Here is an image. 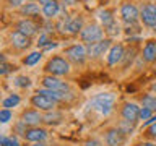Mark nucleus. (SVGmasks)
<instances>
[{"label": "nucleus", "instance_id": "nucleus-1", "mask_svg": "<svg viewBox=\"0 0 156 146\" xmlns=\"http://www.w3.org/2000/svg\"><path fill=\"white\" fill-rule=\"evenodd\" d=\"M114 102H115V96L112 92H101V94H96L93 97L90 104L101 115H109L112 109H114Z\"/></svg>", "mask_w": 156, "mask_h": 146}, {"label": "nucleus", "instance_id": "nucleus-2", "mask_svg": "<svg viewBox=\"0 0 156 146\" xmlns=\"http://www.w3.org/2000/svg\"><path fill=\"white\" fill-rule=\"evenodd\" d=\"M44 70L52 76H65L70 73V63H68V60L65 57L55 55V57H51L46 62Z\"/></svg>", "mask_w": 156, "mask_h": 146}, {"label": "nucleus", "instance_id": "nucleus-3", "mask_svg": "<svg viewBox=\"0 0 156 146\" xmlns=\"http://www.w3.org/2000/svg\"><path fill=\"white\" fill-rule=\"evenodd\" d=\"M63 55L67 57V60L76 63V65H83L88 58V49L85 44H72L63 49Z\"/></svg>", "mask_w": 156, "mask_h": 146}, {"label": "nucleus", "instance_id": "nucleus-4", "mask_svg": "<svg viewBox=\"0 0 156 146\" xmlns=\"http://www.w3.org/2000/svg\"><path fill=\"white\" fill-rule=\"evenodd\" d=\"M80 39H81V42L86 44V46L94 44L98 41H101V39H104V29H102V26H99V24H96V23L86 24L80 33Z\"/></svg>", "mask_w": 156, "mask_h": 146}, {"label": "nucleus", "instance_id": "nucleus-5", "mask_svg": "<svg viewBox=\"0 0 156 146\" xmlns=\"http://www.w3.org/2000/svg\"><path fill=\"white\" fill-rule=\"evenodd\" d=\"M111 46H112V41L109 37L101 39V41H98L94 44L86 46V49H88V58H99L101 55L107 54V50L111 49Z\"/></svg>", "mask_w": 156, "mask_h": 146}, {"label": "nucleus", "instance_id": "nucleus-6", "mask_svg": "<svg viewBox=\"0 0 156 146\" xmlns=\"http://www.w3.org/2000/svg\"><path fill=\"white\" fill-rule=\"evenodd\" d=\"M58 104L57 101H54L52 97H49L46 94H41V92H36L33 97H31V106L36 107L37 110H47L51 112L55 109V106Z\"/></svg>", "mask_w": 156, "mask_h": 146}, {"label": "nucleus", "instance_id": "nucleus-7", "mask_svg": "<svg viewBox=\"0 0 156 146\" xmlns=\"http://www.w3.org/2000/svg\"><path fill=\"white\" fill-rule=\"evenodd\" d=\"M104 141H106V146H125L127 135L119 128V127H114V128H109L106 131Z\"/></svg>", "mask_w": 156, "mask_h": 146}, {"label": "nucleus", "instance_id": "nucleus-8", "mask_svg": "<svg viewBox=\"0 0 156 146\" xmlns=\"http://www.w3.org/2000/svg\"><path fill=\"white\" fill-rule=\"evenodd\" d=\"M124 55H125V49H124V46H122L120 42L112 44L111 49H109V50H107V54H106L107 65H109V67H114V65H117L119 62L124 60Z\"/></svg>", "mask_w": 156, "mask_h": 146}, {"label": "nucleus", "instance_id": "nucleus-9", "mask_svg": "<svg viewBox=\"0 0 156 146\" xmlns=\"http://www.w3.org/2000/svg\"><path fill=\"white\" fill-rule=\"evenodd\" d=\"M140 19L145 26L156 28V7L154 3H146L140 10Z\"/></svg>", "mask_w": 156, "mask_h": 146}, {"label": "nucleus", "instance_id": "nucleus-10", "mask_svg": "<svg viewBox=\"0 0 156 146\" xmlns=\"http://www.w3.org/2000/svg\"><path fill=\"white\" fill-rule=\"evenodd\" d=\"M120 18L127 24H135L140 18V12L133 3H124L120 7Z\"/></svg>", "mask_w": 156, "mask_h": 146}, {"label": "nucleus", "instance_id": "nucleus-11", "mask_svg": "<svg viewBox=\"0 0 156 146\" xmlns=\"http://www.w3.org/2000/svg\"><path fill=\"white\" fill-rule=\"evenodd\" d=\"M42 86L44 89H52V91H63L67 92L68 89H70V86H68V83L58 80L57 76H52V75H47L42 78Z\"/></svg>", "mask_w": 156, "mask_h": 146}, {"label": "nucleus", "instance_id": "nucleus-12", "mask_svg": "<svg viewBox=\"0 0 156 146\" xmlns=\"http://www.w3.org/2000/svg\"><path fill=\"white\" fill-rule=\"evenodd\" d=\"M47 136V131L41 127H28L23 130V138L33 143H42Z\"/></svg>", "mask_w": 156, "mask_h": 146}, {"label": "nucleus", "instance_id": "nucleus-13", "mask_svg": "<svg viewBox=\"0 0 156 146\" xmlns=\"http://www.w3.org/2000/svg\"><path fill=\"white\" fill-rule=\"evenodd\" d=\"M140 106H136L135 102H125L124 107H122V119L130 122V123H135L140 119Z\"/></svg>", "mask_w": 156, "mask_h": 146}, {"label": "nucleus", "instance_id": "nucleus-14", "mask_svg": "<svg viewBox=\"0 0 156 146\" xmlns=\"http://www.w3.org/2000/svg\"><path fill=\"white\" fill-rule=\"evenodd\" d=\"M10 42L15 49L18 50H24L31 46V37H28L26 34L20 33V31H12L10 33Z\"/></svg>", "mask_w": 156, "mask_h": 146}, {"label": "nucleus", "instance_id": "nucleus-15", "mask_svg": "<svg viewBox=\"0 0 156 146\" xmlns=\"http://www.w3.org/2000/svg\"><path fill=\"white\" fill-rule=\"evenodd\" d=\"M44 120V117L41 115V112L37 109H28L21 114V123L28 127H37Z\"/></svg>", "mask_w": 156, "mask_h": 146}, {"label": "nucleus", "instance_id": "nucleus-16", "mask_svg": "<svg viewBox=\"0 0 156 146\" xmlns=\"http://www.w3.org/2000/svg\"><path fill=\"white\" fill-rule=\"evenodd\" d=\"M83 26V18L81 16H73V18H67L63 23V31L68 34H78L81 33Z\"/></svg>", "mask_w": 156, "mask_h": 146}, {"label": "nucleus", "instance_id": "nucleus-17", "mask_svg": "<svg viewBox=\"0 0 156 146\" xmlns=\"http://www.w3.org/2000/svg\"><path fill=\"white\" fill-rule=\"evenodd\" d=\"M37 24L33 21V19H29V18H24V19H20V21L16 23V31L20 33H23V34H26L28 37H31L34 36V34L37 33Z\"/></svg>", "mask_w": 156, "mask_h": 146}, {"label": "nucleus", "instance_id": "nucleus-18", "mask_svg": "<svg viewBox=\"0 0 156 146\" xmlns=\"http://www.w3.org/2000/svg\"><path fill=\"white\" fill-rule=\"evenodd\" d=\"M141 55H143V60L148 62V63L156 62V39H150V41L145 44Z\"/></svg>", "mask_w": 156, "mask_h": 146}, {"label": "nucleus", "instance_id": "nucleus-19", "mask_svg": "<svg viewBox=\"0 0 156 146\" xmlns=\"http://www.w3.org/2000/svg\"><path fill=\"white\" fill-rule=\"evenodd\" d=\"M41 12L46 18H54L58 15V12H60V3H58L57 0H51V2H47L46 5H42Z\"/></svg>", "mask_w": 156, "mask_h": 146}, {"label": "nucleus", "instance_id": "nucleus-20", "mask_svg": "<svg viewBox=\"0 0 156 146\" xmlns=\"http://www.w3.org/2000/svg\"><path fill=\"white\" fill-rule=\"evenodd\" d=\"M98 18H99V21H101V26H102V28H107V26H111L112 23H115L114 12H112V10H109V8L101 10V12L98 13Z\"/></svg>", "mask_w": 156, "mask_h": 146}, {"label": "nucleus", "instance_id": "nucleus-21", "mask_svg": "<svg viewBox=\"0 0 156 146\" xmlns=\"http://www.w3.org/2000/svg\"><path fill=\"white\" fill-rule=\"evenodd\" d=\"M140 104L141 107H146V109L156 112V94H145L140 97Z\"/></svg>", "mask_w": 156, "mask_h": 146}, {"label": "nucleus", "instance_id": "nucleus-22", "mask_svg": "<svg viewBox=\"0 0 156 146\" xmlns=\"http://www.w3.org/2000/svg\"><path fill=\"white\" fill-rule=\"evenodd\" d=\"M41 57H42V52L41 50H34V52L28 54V55L23 58V63L26 67H33V65H36V63H39Z\"/></svg>", "mask_w": 156, "mask_h": 146}, {"label": "nucleus", "instance_id": "nucleus-23", "mask_svg": "<svg viewBox=\"0 0 156 146\" xmlns=\"http://www.w3.org/2000/svg\"><path fill=\"white\" fill-rule=\"evenodd\" d=\"M20 102H21V97L18 94H10L2 101V107L3 109H12V107H16Z\"/></svg>", "mask_w": 156, "mask_h": 146}, {"label": "nucleus", "instance_id": "nucleus-24", "mask_svg": "<svg viewBox=\"0 0 156 146\" xmlns=\"http://www.w3.org/2000/svg\"><path fill=\"white\" fill-rule=\"evenodd\" d=\"M20 13L23 16H34V15L39 13V7L36 3H24L21 8H20Z\"/></svg>", "mask_w": 156, "mask_h": 146}, {"label": "nucleus", "instance_id": "nucleus-25", "mask_svg": "<svg viewBox=\"0 0 156 146\" xmlns=\"http://www.w3.org/2000/svg\"><path fill=\"white\" fill-rule=\"evenodd\" d=\"M15 86H18V88H29L31 86V78L29 76H16L15 78Z\"/></svg>", "mask_w": 156, "mask_h": 146}, {"label": "nucleus", "instance_id": "nucleus-26", "mask_svg": "<svg viewBox=\"0 0 156 146\" xmlns=\"http://www.w3.org/2000/svg\"><path fill=\"white\" fill-rule=\"evenodd\" d=\"M12 119H13V114H12L10 109H2L0 110V122H2V123H8Z\"/></svg>", "mask_w": 156, "mask_h": 146}, {"label": "nucleus", "instance_id": "nucleus-27", "mask_svg": "<svg viewBox=\"0 0 156 146\" xmlns=\"http://www.w3.org/2000/svg\"><path fill=\"white\" fill-rule=\"evenodd\" d=\"M151 117H153V110H150V109H146V107H140V117L138 119L140 120H150Z\"/></svg>", "mask_w": 156, "mask_h": 146}, {"label": "nucleus", "instance_id": "nucleus-28", "mask_svg": "<svg viewBox=\"0 0 156 146\" xmlns=\"http://www.w3.org/2000/svg\"><path fill=\"white\" fill-rule=\"evenodd\" d=\"M119 24H117V21L115 23H112L111 26H107V28H104V33H107L109 36H115V34H119Z\"/></svg>", "mask_w": 156, "mask_h": 146}, {"label": "nucleus", "instance_id": "nucleus-29", "mask_svg": "<svg viewBox=\"0 0 156 146\" xmlns=\"http://www.w3.org/2000/svg\"><path fill=\"white\" fill-rule=\"evenodd\" d=\"M5 3H7L10 8H21L24 5V0H5Z\"/></svg>", "mask_w": 156, "mask_h": 146}, {"label": "nucleus", "instance_id": "nucleus-30", "mask_svg": "<svg viewBox=\"0 0 156 146\" xmlns=\"http://www.w3.org/2000/svg\"><path fill=\"white\" fill-rule=\"evenodd\" d=\"M146 133H148V136H150V138L156 140V122H154L153 125H150V127H148V130H146Z\"/></svg>", "mask_w": 156, "mask_h": 146}, {"label": "nucleus", "instance_id": "nucleus-31", "mask_svg": "<svg viewBox=\"0 0 156 146\" xmlns=\"http://www.w3.org/2000/svg\"><path fill=\"white\" fill-rule=\"evenodd\" d=\"M8 70H10V65L5 60H2V65H0V73H2V75H7Z\"/></svg>", "mask_w": 156, "mask_h": 146}, {"label": "nucleus", "instance_id": "nucleus-32", "mask_svg": "<svg viewBox=\"0 0 156 146\" xmlns=\"http://www.w3.org/2000/svg\"><path fill=\"white\" fill-rule=\"evenodd\" d=\"M83 146H104V144H102L99 140H88Z\"/></svg>", "mask_w": 156, "mask_h": 146}, {"label": "nucleus", "instance_id": "nucleus-33", "mask_svg": "<svg viewBox=\"0 0 156 146\" xmlns=\"http://www.w3.org/2000/svg\"><path fill=\"white\" fill-rule=\"evenodd\" d=\"M8 146H20V144H18V141L15 140V138H10V141H8Z\"/></svg>", "mask_w": 156, "mask_h": 146}, {"label": "nucleus", "instance_id": "nucleus-34", "mask_svg": "<svg viewBox=\"0 0 156 146\" xmlns=\"http://www.w3.org/2000/svg\"><path fill=\"white\" fill-rule=\"evenodd\" d=\"M150 89L153 91V94H156V81H153L151 83V86H150Z\"/></svg>", "mask_w": 156, "mask_h": 146}, {"label": "nucleus", "instance_id": "nucleus-35", "mask_svg": "<svg viewBox=\"0 0 156 146\" xmlns=\"http://www.w3.org/2000/svg\"><path fill=\"white\" fill-rule=\"evenodd\" d=\"M63 2H65L67 5H75V3L78 2V0H63Z\"/></svg>", "mask_w": 156, "mask_h": 146}, {"label": "nucleus", "instance_id": "nucleus-36", "mask_svg": "<svg viewBox=\"0 0 156 146\" xmlns=\"http://www.w3.org/2000/svg\"><path fill=\"white\" fill-rule=\"evenodd\" d=\"M31 146H46V144H44V143H33Z\"/></svg>", "mask_w": 156, "mask_h": 146}, {"label": "nucleus", "instance_id": "nucleus-37", "mask_svg": "<svg viewBox=\"0 0 156 146\" xmlns=\"http://www.w3.org/2000/svg\"><path fill=\"white\" fill-rule=\"evenodd\" d=\"M47 2H51V0H39V3H42V5H46Z\"/></svg>", "mask_w": 156, "mask_h": 146}, {"label": "nucleus", "instance_id": "nucleus-38", "mask_svg": "<svg viewBox=\"0 0 156 146\" xmlns=\"http://www.w3.org/2000/svg\"><path fill=\"white\" fill-rule=\"evenodd\" d=\"M154 7H156V2H154Z\"/></svg>", "mask_w": 156, "mask_h": 146}]
</instances>
